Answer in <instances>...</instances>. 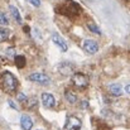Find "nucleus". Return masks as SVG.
<instances>
[{"instance_id": "obj_15", "label": "nucleus", "mask_w": 130, "mask_h": 130, "mask_svg": "<svg viewBox=\"0 0 130 130\" xmlns=\"http://www.w3.org/2000/svg\"><path fill=\"white\" fill-rule=\"evenodd\" d=\"M8 24H9V19H8L6 14L3 13V11H0V25L1 27H6Z\"/></svg>"}, {"instance_id": "obj_19", "label": "nucleus", "mask_w": 130, "mask_h": 130, "mask_svg": "<svg viewBox=\"0 0 130 130\" xmlns=\"http://www.w3.org/2000/svg\"><path fill=\"white\" fill-rule=\"evenodd\" d=\"M8 104H9V105H10V106H11L13 109H15V110H18V107H17V105H15V104H14V102H13L11 100H9V101H8Z\"/></svg>"}, {"instance_id": "obj_17", "label": "nucleus", "mask_w": 130, "mask_h": 130, "mask_svg": "<svg viewBox=\"0 0 130 130\" xmlns=\"http://www.w3.org/2000/svg\"><path fill=\"white\" fill-rule=\"evenodd\" d=\"M17 99H18L19 102H25V101H28V97H27L24 93H22V92H19V93L17 95Z\"/></svg>"}, {"instance_id": "obj_1", "label": "nucleus", "mask_w": 130, "mask_h": 130, "mask_svg": "<svg viewBox=\"0 0 130 130\" xmlns=\"http://www.w3.org/2000/svg\"><path fill=\"white\" fill-rule=\"evenodd\" d=\"M1 78H3V87H4L8 92H13V91L17 90L18 81H17V78H15L10 72H4Z\"/></svg>"}, {"instance_id": "obj_5", "label": "nucleus", "mask_w": 130, "mask_h": 130, "mask_svg": "<svg viewBox=\"0 0 130 130\" xmlns=\"http://www.w3.org/2000/svg\"><path fill=\"white\" fill-rule=\"evenodd\" d=\"M82 48L88 54H95L99 51V44H97V42H95L92 39H86L84 42V44H82Z\"/></svg>"}, {"instance_id": "obj_12", "label": "nucleus", "mask_w": 130, "mask_h": 130, "mask_svg": "<svg viewBox=\"0 0 130 130\" xmlns=\"http://www.w3.org/2000/svg\"><path fill=\"white\" fill-rule=\"evenodd\" d=\"M64 97H66V100H67L70 104H75V102L77 101L76 93H73V91H71V90H67V91L64 92Z\"/></svg>"}, {"instance_id": "obj_2", "label": "nucleus", "mask_w": 130, "mask_h": 130, "mask_svg": "<svg viewBox=\"0 0 130 130\" xmlns=\"http://www.w3.org/2000/svg\"><path fill=\"white\" fill-rule=\"evenodd\" d=\"M28 80L32 81V82H36V84H39V85H43V86H48L51 84V80L47 75L43 73H32L28 76Z\"/></svg>"}, {"instance_id": "obj_6", "label": "nucleus", "mask_w": 130, "mask_h": 130, "mask_svg": "<svg viewBox=\"0 0 130 130\" xmlns=\"http://www.w3.org/2000/svg\"><path fill=\"white\" fill-rule=\"evenodd\" d=\"M41 99H42V104H43L44 107H47V109H53V107H54V105H56V99H54L53 95L44 92V93H42Z\"/></svg>"}, {"instance_id": "obj_20", "label": "nucleus", "mask_w": 130, "mask_h": 130, "mask_svg": "<svg viewBox=\"0 0 130 130\" xmlns=\"http://www.w3.org/2000/svg\"><path fill=\"white\" fill-rule=\"evenodd\" d=\"M125 92H128V93H130V85H128V86L125 87Z\"/></svg>"}, {"instance_id": "obj_8", "label": "nucleus", "mask_w": 130, "mask_h": 130, "mask_svg": "<svg viewBox=\"0 0 130 130\" xmlns=\"http://www.w3.org/2000/svg\"><path fill=\"white\" fill-rule=\"evenodd\" d=\"M20 125L23 130H32L33 128V120L29 115H22L20 118Z\"/></svg>"}, {"instance_id": "obj_11", "label": "nucleus", "mask_w": 130, "mask_h": 130, "mask_svg": "<svg viewBox=\"0 0 130 130\" xmlns=\"http://www.w3.org/2000/svg\"><path fill=\"white\" fill-rule=\"evenodd\" d=\"M9 9H10V13H11V15H13V19H15V22H17L18 24H22L23 22H22V17H20L18 9H17L15 6H13V5H10Z\"/></svg>"}, {"instance_id": "obj_3", "label": "nucleus", "mask_w": 130, "mask_h": 130, "mask_svg": "<svg viewBox=\"0 0 130 130\" xmlns=\"http://www.w3.org/2000/svg\"><path fill=\"white\" fill-rule=\"evenodd\" d=\"M72 84L78 88H84L88 85V78L84 73H75L72 76Z\"/></svg>"}, {"instance_id": "obj_7", "label": "nucleus", "mask_w": 130, "mask_h": 130, "mask_svg": "<svg viewBox=\"0 0 130 130\" xmlns=\"http://www.w3.org/2000/svg\"><path fill=\"white\" fill-rule=\"evenodd\" d=\"M52 42L56 44V45H58V47H59V49H61L62 52H67L68 45H67V43H66V41H64L59 34L53 33V34H52Z\"/></svg>"}, {"instance_id": "obj_13", "label": "nucleus", "mask_w": 130, "mask_h": 130, "mask_svg": "<svg viewBox=\"0 0 130 130\" xmlns=\"http://www.w3.org/2000/svg\"><path fill=\"white\" fill-rule=\"evenodd\" d=\"M9 36H10V30L8 28H5V27H1L0 28V42L6 41L9 38Z\"/></svg>"}, {"instance_id": "obj_14", "label": "nucleus", "mask_w": 130, "mask_h": 130, "mask_svg": "<svg viewBox=\"0 0 130 130\" xmlns=\"http://www.w3.org/2000/svg\"><path fill=\"white\" fill-rule=\"evenodd\" d=\"M14 62H15L18 68H22V67L25 66V58L23 56H15L14 57Z\"/></svg>"}, {"instance_id": "obj_9", "label": "nucleus", "mask_w": 130, "mask_h": 130, "mask_svg": "<svg viewBox=\"0 0 130 130\" xmlns=\"http://www.w3.org/2000/svg\"><path fill=\"white\" fill-rule=\"evenodd\" d=\"M59 72L63 73L64 76H70V75L73 73V67L70 63H63V64L59 66Z\"/></svg>"}, {"instance_id": "obj_18", "label": "nucleus", "mask_w": 130, "mask_h": 130, "mask_svg": "<svg viewBox=\"0 0 130 130\" xmlns=\"http://www.w3.org/2000/svg\"><path fill=\"white\" fill-rule=\"evenodd\" d=\"M28 1H29L33 6H37V8L41 5V0H28Z\"/></svg>"}, {"instance_id": "obj_10", "label": "nucleus", "mask_w": 130, "mask_h": 130, "mask_svg": "<svg viewBox=\"0 0 130 130\" xmlns=\"http://www.w3.org/2000/svg\"><path fill=\"white\" fill-rule=\"evenodd\" d=\"M109 91H110L114 96H121V93H123V87H121V85H119V84H112V85L109 86Z\"/></svg>"}, {"instance_id": "obj_16", "label": "nucleus", "mask_w": 130, "mask_h": 130, "mask_svg": "<svg viewBox=\"0 0 130 130\" xmlns=\"http://www.w3.org/2000/svg\"><path fill=\"white\" fill-rule=\"evenodd\" d=\"M87 28H88L92 33H95V34H99V36L101 34V30H100V29H99V27H97V25H95L93 23H87Z\"/></svg>"}, {"instance_id": "obj_21", "label": "nucleus", "mask_w": 130, "mask_h": 130, "mask_svg": "<svg viewBox=\"0 0 130 130\" xmlns=\"http://www.w3.org/2000/svg\"><path fill=\"white\" fill-rule=\"evenodd\" d=\"M81 106H82V107H86V106H87V102H86V101H82Z\"/></svg>"}, {"instance_id": "obj_4", "label": "nucleus", "mask_w": 130, "mask_h": 130, "mask_svg": "<svg viewBox=\"0 0 130 130\" xmlns=\"http://www.w3.org/2000/svg\"><path fill=\"white\" fill-rule=\"evenodd\" d=\"M80 128H81V120L78 118H76V116H68L67 118L64 129L66 130H80Z\"/></svg>"}]
</instances>
